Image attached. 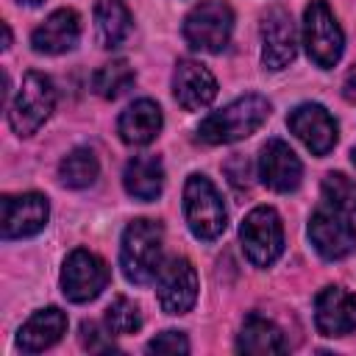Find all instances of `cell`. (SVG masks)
I'll return each instance as SVG.
<instances>
[{
  "mask_svg": "<svg viewBox=\"0 0 356 356\" xmlns=\"http://www.w3.org/2000/svg\"><path fill=\"white\" fill-rule=\"evenodd\" d=\"M95 31L100 47H120L131 33V14L120 0H100L95 6Z\"/></svg>",
  "mask_w": 356,
  "mask_h": 356,
  "instance_id": "cell-22",
  "label": "cell"
},
{
  "mask_svg": "<svg viewBox=\"0 0 356 356\" xmlns=\"http://www.w3.org/2000/svg\"><path fill=\"white\" fill-rule=\"evenodd\" d=\"M323 197L331 209L356 214V181L348 178L345 172H328L323 178Z\"/></svg>",
  "mask_w": 356,
  "mask_h": 356,
  "instance_id": "cell-25",
  "label": "cell"
},
{
  "mask_svg": "<svg viewBox=\"0 0 356 356\" xmlns=\"http://www.w3.org/2000/svg\"><path fill=\"white\" fill-rule=\"evenodd\" d=\"M106 328L108 334H117V337H125V334H134L142 328V314H139V306L128 298H114L106 309Z\"/></svg>",
  "mask_w": 356,
  "mask_h": 356,
  "instance_id": "cell-26",
  "label": "cell"
},
{
  "mask_svg": "<svg viewBox=\"0 0 356 356\" xmlns=\"http://www.w3.org/2000/svg\"><path fill=\"white\" fill-rule=\"evenodd\" d=\"M81 39V17L75 8H56L33 33H31V44L36 53L44 56H58L67 53L78 44Z\"/></svg>",
  "mask_w": 356,
  "mask_h": 356,
  "instance_id": "cell-17",
  "label": "cell"
},
{
  "mask_svg": "<svg viewBox=\"0 0 356 356\" xmlns=\"http://www.w3.org/2000/svg\"><path fill=\"white\" fill-rule=\"evenodd\" d=\"M314 325L323 337L356 331V295L345 286H325L314 298Z\"/></svg>",
  "mask_w": 356,
  "mask_h": 356,
  "instance_id": "cell-14",
  "label": "cell"
},
{
  "mask_svg": "<svg viewBox=\"0 0 356 356\" xmlns=\"http://www.w3.org/2000/svg\"><path fill=\"white\" fill-rule=\"evenodd\" d=\"M56 106V86L44 72L31 70L22 78V86L17 97L8 106V125L17 136H31L39 131V125L50 117Z\"/></svg>",
  "mask_w": 356,
  "mask_h": 356,
  "instance_id": "cell-5",
  "label": "cell"
},
{
  "mask_svg": "<svg viewBox=\"0 0 356 356\" xmlns=\"http://www.w3.org/2000/svg\"><path fill=\"white\" fill-rule=\"evenodd\" d=\"M286 125L314 156H325L337 145V122L320 103L295 106L286 117Z\"/></svg>",
  "mask_w": 356,
  "mask_h": 356,
  "instance_id": "cell-13",
  "label": "cell"
},
{
  "mask_svg": "<svg viewBox=\"0 0 356 356\" xmlns=\"http://www.w3.org/2000/svg\"><path fill=\"white\" fill-rule=\"evenodd\" d=\"M64 334H67V314L58 306H47V309L33 312L22 323L17 334V345L25 353H39V350L53 348Z\"/></svg>",
  "mask_w": 356,
  "mask_h": 356,
  "instance_id": "cell-18",
  "label": "cell"
},
{
  "mask_svg": "<svg viewBox=\"0 0 356 356\" xmlns=\"http://www.w3.org/2000/svg\"><path fill=\"white\" fill-rule=\"evenodd\" d=\"M100 172V161L97 156L89 150V147H75L70 150L61 164H58V178L64 186L70 189H83V186H92L95 178Z\"/></svg>",
  "mask_w": 356,
  "mask_h": 356,
  "instance_id": "cell-23",
  "label": "cell"
},
{
  "mask_svg": "<svg viewBox=\"0 0 356 356\" xmlns=\"http://www.w3.org/2000/svg\"><path fill=\"white\" fill-rule=\"evenodd\" d=\"M270 117V103L261 95H245L220 111H211L200 125L197 136L209 145H228L259 131Z\"/></svg>",
  "mask_w": 356,
  "mask_h": 356,
  "instance_id": "cell-2",
  "label": "cell"
},
{
  "mask_svg": "<svg viewBox=\"0 0 356 356\" xmlns=\"http://www.w3.org/2000/svg\"><path fill=\"white\" fill-rule=\"evenodd\" d=\"M156 298L161 312L186 314L197 300V273L189 259L172 256L161 264L156 275Z\"/></svg>",
  "mask_w": 356,
  "mask_h": 356,
  "instance_id": "cell-9",
  "label": "cell"
},
{
  "mask_svg": "<svg viewBox=\"0 0 356 356\" xmlns=\"http://www.w3.org/2000/svg\"><path fill=\"white\" fill-rule=\"evenodd\" d=\"M309 239L314 245V250L328 259V261H339L348 253H353L356 248V228L348 220L345 211L337 209H317L309 220Z\"/></svg>",
  "mask_w": 356,
  "mask_h": 356,
  "instance_id": "cell-10",
  "label": "cell"
},
{
  "mask_svg": "<svg viewBox=\"0 0 356 356\" xmlns=\"http://www.w3.org/2000/svg\"><path fill=\"white\" fill-rule=\"evenodd\" d=\"M236 350L250 353V356H267V353H284L286 342H284L281 328L273 320L261 314H248L236 337Z\"/></svg>",
  "mask_w": 356,
  "mask_h": 356,
  "instance_id": "cell-21",
  "label": "cell"
},
{
  "mask_svg": "<svg viewBox=\"0 0 356 356\" xmlns=\"http://www.w3.org/2000/svg\"><path fill=\"white\" fill-rule=\"evenodd\" d=\"M184 217L189 231L206 242L217 239L228 225V211L217 186L200 172H192L184 184Z\"/></svg>",
  "mask_w": 356,
  "mask_h": 356,
  "instance_id": "cell-3",
  "label": "cell"
},
{
  "mask_svg": "<svg viewBox=\"0 0 356 356\" xmlns=\"http://www.w3.org/2000/svg\"><path fill=\"white\" fill-rule=\"evenodd\" d=\"M261 64L267 70H284L295 61L298 53V39H295V25L286 8L273 6L261 17Z\"/></svg>",
  "mask_w": 356,
  "mask_h": 356,
  "instance_id": "cell-12",
  "label": "cell"
},
{
  "mask_svg": "<svg viewBox=\"0 0 356 356\" xmlns=\"http://www.w3.org/2000/svg\"><path fill=\"white\" fill-rule=\"evenodd\" d=\"M108 284V267L106 261L86 250V248H75L61 270V292L67 300L72 303H86L95 300Z\"/></svg>",
  "mask_w": 356,
  "mask_h": 356,
  "instance_id": "cell-8",
  "label": "cell"
},
{
  "mask_svg": "<svg viewBox=\"0 0 356 356\" xmlns=\"http://www.w3.org/2000/svg\"><path fill=\"white\" fill-rule=\"evenodd\" d=\"M81 342H83V348H89V350H114L111 337H106L95 323H83V325H81Z\"/></svg>",
  "mask_w": 356,
  "mask_h": 356,
  "instance_id": "cell-28",
  "label": "cell"
},
{
  "mask_svg": "<svg viewBox=\"0 0 356 356\" xmlns=\"http://www.w3.org/2000/svg\"><path fill=\"white\" fill-rule=\"evenodd\" d=\"M164 125V117H161V108L159 103L142 97V100H134L117 120V134L125 145H147L159 136Z\"/></svg>",
  "mask_w": 356,
  "mask_h": 356,
  "instance_id": "cell-19",
  "label": "cell"
},
{
  "mask_svg": "<svg viewBox=\"0 0 356 356\" xmlns=\"http://www.w3.org/2000/svg\"><path fill=\"white\" fill-rule=\"evenodd\" d=\"M172 95L186 111H200L217 97V81L206 64L181 58L172 72Z\"/></svg>",
  "mask_w": 356,
  "mask_h": 356,
  "instance_id": "cell-15",
  "label": "cell"
},
{
  "mask_svg": "<svg viewBox=\"0 0 356 356\" xmlns=\"http://www.w3.org/2000/svg\"><path fill=\"white\" fill-rule=\"evenodd\" d=\"M147 353H189V342L181 331H161L147 342Z\"/></svg>",
  "mask_w": 356,
  "mask_h": 356,
  "instance_id": "cell-27",
  "label": "cell"
},
{
  "mask_svg": "<svg viewBox=\"0 0 356 356\" xmlns=\"http://www.w3.org/2000/svg\"><path fill=\"white\" fill-rule=\"evenodd\" d=\"M342 97L356 106V64L348 70V75H345V81H342Z\"/></svg>",
  "mask_w": 356,
  "mask_h": 356,
  "instance_id": "cell-29",
  "label": "cell"
},
{
  "mask_svg": "<svg viewBox=\"0 0 356 356\" xmlns=\"http://www.w3.org/2000/svg\"><path fill=\"white\" fill-rule=\"evenodd\" d=\"M161 245H164V231L156 220H134L128 222V228L122 231V242H120V267L122 275L131 284H150L156 281L159 270H161Z\"/></svg>",
  "mask_w": 356,
  "mask_h": 356,
  "instance_id": "cell-1",
  "label": "cell"
},
{
  "mask_svg": "<svg viewBox=\"0 0 356 356\" xmlns=\"http://www.w3.org/2000/svg\"><path fill=\"white\" fill-rule=\"evenodd\" d=\"M122 186L136 200H156L164 189V164L159 156H134L122 170Z\"/></svg>",
  "mask_w": 356,
  "mask_h": 356,
  "instance_id": "cell-20",
  "label": "cell"
},
{
  "mask_svg": "<svg viewBox=\"0 0 356 356\" xmlns=\"http://www.w3.org/2000/svg\"><path fill=\"white\" fill-rule=\"evenodd\" d=\"M242 250L250 264L270 267L284 253V225L273 206H256L239 225Z\"/></svg>",
  "mask_w": 356,
  "mask_h": 356,
  "instance_id": "cell-7",
  "label": "cell"
},
{
  "mask_svg": "<svg viewBox=\"0 0 356 356\" xmlns=\"http://www.w3.org/2000/svg\"><path fill=\"white\" fill-rule=\"evenodd\" d=\"M19 6H31V8H36V6H42L44 0H17Z\"/></svg>",
  "mask_w": 356,
  "mask_h": 356,
  "instance_id": "cell-31",
  "label": "cell"
},
{
  "mask_svg": "<svg viewBox=\"0 0 356 356\" xmlns=\"http://www.w3.org/2000/svg\"><path fill=\"white\" fill-rule=\"evenodd\" d=\"M0 209H3V220H0L3 239L33 236V234H39L47 225V217H50V203L39 192L3 195Z\"/></svg>",
  "mask_w": 356,
  "mask_h": 356,
  "instance_id": "cell-11",
  "label": "cell"
},
{
  "mask_svg": "<svg viewBox=\"0 0 356 356\" xmlns=\"http://www.w3.org/2000/svg\"><path fill=\"white\" fill-rule=\"evenodd\" d=\"M350 161H353V167H356V147L350 150Z\"/></svg>",
  "mask_w": 356,
  "mask_h": 356,
  "instance_id": "cell-32",
  "label": "cell"
},
{
  "mask_svg": "<svg viewBox=\"0 0 356 356\" xmlns=\"http://www.w3.org/2000/svg\"><path fill=\"white\" fill-rule=\"evenodd\" d=\"M259 178L275 192H292L300 186L303 164L286 142L270 139L259 156Z\"/></svg>",
  "mask_w": 356,
  "mask_h": 356,
  "instance_id": "cell-16",
  "label": "cell"
},
{
  "mask_svg": "<svg viewBox=\"0 0 356 356\" xmlns=\"http://www.w3.org/2000/svg\"><path fill=\"white\" fill-rule=\"evenodd\" d=\"M303 44H306L309 58L323 70H331L342 58L345 36H342V28H339V22H337V17L325 0H312L306 6V11H303Z\"/></svg>",
  "mask_w": 356,
  "mask_h": 356,
  "instance_id": "cell-6",
  "label": "cell"
},
{
  "mask_svg": "<svg viewBox=\"0 0 356 356\" xmlns=\"http://www.w3.org/2000/svg\"><path fill=\"white\" fill-rule=\"evenodd\" d=\"M131 83H134V67H131L125 58L108 61V64H103V67L92 75V89H95L103 100L120 97Z\"/></svg>",
  "mask_w": 356,
  "mask_h": 356,
  "instance_id": "cell-24",
  "label": "cell"
},
{
  "mask_svg": "<svg viewBox=\"0 0 356 356\" xmlns=\"http://www.w3.org/2000/svg\"><path fill=\"white\" fill-rule=\"evenodd\" d=\"M8 44H11V31H8V25L3 22V50H8Z\"/></svg>",
  "mask_w": 356,
  "mask_h": 356,
  "instance_id": "cell-30",
  "label": "cell"
},
{
  "mask_svg": "<svg viewBox=\"0 0 356 356\" xmlns=\"http://www.w3.org/2000/svg\"><path fill=\"white\" fill-rule=\"evenodd\" d=\"M234 11L225 0H200L184 17V39L192 50L220 53L231 42Z\"/></svg>",
  "mask_w": 356,
  "mask_h": 356,
  "instance_id": "cell-4",
  "label": "cell"
}]
</instances>
